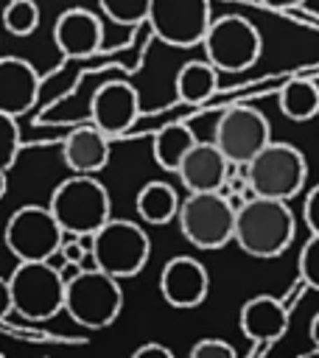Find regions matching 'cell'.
Wrapping results in <instances>:
<instances>
[{"instance_id":"5b68a950","label":"cell","mask_w":319,"mask_h":358,"mask_svg":"<svg viewBox=\"0 0 319 358\" xmlns=\"http://www.w3.org/2000/svg\"><path fill=\"white\" fill-rule=\"evenodd\" d=\"M308 179V162L302 151L291 143L269 140L249 162H246V182L255 196L269 199H294Z\"/></svg>"},{"instance_id":"4316f807","label":"cell","mask_w":319,"mask_h":358,"mask_svg":"<svg viewBox=\"0 0 319 358\" xmlns=\"http://www.w3.org/2000/svg\"><path fill=\"white\" fill-rule=\"evenodd\" d=\"M190 355L193 358H235V347L224 338H201L190 347Z\"/></svg>"},{"instance_id":"9c48e42d","label":"cell","mask_w":319,"mask_h":358,"mask_svg":"<svg viewBox=\"0 0 319 358\" xmlns=\"http://www.w3.org/2000/svg\"><path fill=\"white\" fill-rule=\"evenodd\" d=\"M64 229L48 207L25 204L11 213L3 241L17 260H50L62 246Z\"/></svg>"},{"instance_id":"ffe728a7","label":"cell","mask_w":319,"mask_h":358,"mask_svg":"<svg viewBox=\"0 0 319 358\" xmlns=\"http://www.w3.org/2000/svg\"><path fill=\"white\" fill-rule=\"evenodd\" d=\"M179 193L162 182V179H154L148 185L140 187L137 199H134V207H137V215L146 221V224H154V227H162L168 221L176 218L179 213Z\"/></svg>"},{"instance_id":"83f0119b","label":"cell","mask_w":319,"mask_h":358,"mask_svg":"<svg viewBox=\"0 0 319 358\" xmlns=\"http://www.w3.org/2000/svg\"><path fill=\"white\" fill-rule=\"evenodd\" d=\"M302 218L311 232H319V185H313L302 201Z\"/></svg>"},{"instance_id":"f546056e","label":"cell","mask_w":319,"mask_h":358,"mask_svg":"<svg viewBox=\"0 0 319 358\" xmlns=\"http://www.w3.org/2000/svg\"><path fill=\"white\" fill-rule=\"evenodd\" d=\"M8 313H14V310H11V288H8V280L0 277V322H3Z\"/></svg>"},{"instance_id":"603a6c76","label":"cell","mask_w":319,"mask_h":358,"mask_svg":"<svg viewBox=\"0 0 319 358\" xmlns=\"http://www.w3.org/2000/svg\"><path fill=\"white\" fill-rule=\"evenodd\" d=\"M0 20L11 36H31L39 28V6L34 0H8Z\"/></svg>"},{"instance_id":"484cf974","label":"cell","mask_w":319,"mask_h":358,"mask_svg":"<svg viewBox=\"0 0 319 358\" xmlns=\"http://www.w3.org/2000/svg\"><path fill=\"white\" fill-rule=\"evenodd\" d=\"M299 277L308 282V288L319 291V232H311L299 252Z\"/></svg>"},{"instance_id":"9a60e30c","label":"cell","mask_w":319,"mask_h":358,"mask_svg":"<svg viewBox=\"0 0 319 358\" xmlns=\"http://www.w3.org/2000/svg\"><path fill=\"white\" fill-rule=\"evenodd\" d=\"M39 73L28 59L0 56V112L20 117L34 109L39 98Z\"/></svg>"},{"instance_id":"f1b7e54d","label":"cell","mask_w":319,"mask_h":358,"mask_svg":"<svg viewBox=\"0 0 319 358\" xmlns=\"http://www.w3.org/2000/svg\"><path fill=\"white\" fill-rule=\"evenodd\" d=\"M132 355H134V358H148V355L173 358V350H171V347H165V344H160V341H146V344H140V347H137Z\"/></svg>"},{"instance_id":"7402d4cb","label":"cell","mask_w":319,"mask_h":358,"mask_svg":"<svg viewBox=\"0 0 319 358\" xmlns=\"http://www.w3.org/2000/svg\"><path fill=\"white\" fill-rule=\"evenodd\" d=\"M280 112L288 120H311L319 115V84L311 78H291L280 90Z\"/></svg>"},{"instance_id":"6da1fadb","label":"cell","mask_w":319,"mask_h":358,"mask_svg":"<svg viewBox=\"0 0 319 358\" xmlns=\"http://www.w3.org/2000/svg\"><path fill=\"white\" fill-rule=\"evenodd\" d=\"M297 232L294 213L288 201L269 196H249L235 210L232 241L252 257H277L283 255Z\"/></svg>"},{"instance_id":"30bf717a","label":"cell","mask_w":319,"mask_h":358,"mask_svg":"<svg viewBox=\"0 0 319 358\" xmlns=\"http://www.w3.org/2000/svg\"><path fill=\"white\" fill-rule=\"evenodd\" d=\"M210 20V0H151L146 17L154 36L171 48L201 45Z\"/></svg>"},{"instance_id":"4fadbf2b","label":"cell","mask_w":319,"mask_h":358,"mask_svg":"<svg viewBox=\"0 0 319 358\" xmlns=\"http://www.w3.org/2000/svg\"><path fill=\"white\" fill-rule=\"evenodd\" d=\"M210 291V274L204 263H199L190 255L171 257L160 271V294L171 308H199L207 299Z\"/></svg>"},{"instance_id":"4dcf8cb0","label":"cell","mask_w":319,"mask_h":358,"mask_svg":"<svg viewBox=\"0 0 319 358\" xmlns=\"http://www.w3.org/2000/svg\"><path fill=\"white\" fill-rule=\"evenodd\" d=\"M260 6H269V8H277V11H288V8H299L302 0H260Z\"/></svg>"},{"instance_id":"7c38bea8","label":"cell","mask_w":319,"mask_h":358,"mask_svg":"<svg viewBox=\"0 0 319 358\" xmlns=\"http://www.w3.org/2000/svg\"><path fill=\"white\" fill-rule=\"evenodd\" d=\"M140 115V95L126 81H106L90 101V117L106 137L126 134Z\"/></svg>"},{"instance_id":"1f68e13d","label":"cell","mask_w":319,"mask_h":358,"mask_svg":"<svg viewBox=\"0 0 319 358\" xmlns=\"http://www.w3.org/2000/svg\"><path fill=\"white\" fill-rule=\"evenodd\" d=\"M308 333H311V341L319 347V313L311 319V327H308Z\"/></svg>"},{"instance_id":"3957f363","label":"cell","mask_w":319,"mask_h":358,"mask_svg":"<svg viewBox=\"0 0 319 358\" xmlns=\"http://www.w3.org/2000/svg\"><path fill=\"white\" fill-rule=\"evenodd\" d=\"M48 210L67 235H92L112 218L109 190L95 179V173H73L59 182L50 193Z\"/></svg>"},{"instance_id":"ba28073f","label":"cell","mask_w":319,"mask_h":358,"mask_svg":"<svg viewBox=\"0 0 319 358\" xmlns=\"http://www.w3.org/2000/svg\"><path fill=\"white\" fill-rule=\"evenodd\" d=\"M201 48H204V59L218 73H241L260 59L263 39L252 20L229 14L210 20Z\"/></svg>"},{"instance_id":"ac0fdd59","label":"cell","mask_w":319,"mask_h":358,"mask_svg":"<svg viewBox=\"0 0 319 358\" xmlns=\"http://www.w3.org/2000/svg\"><path fill=\"white\" fill-rule=\"evenodd\" d=\"M109 143L112 137H106L95 123L76 126L62 143L64 165L73 173H98L109 162V148H112Z\"/></svg>"},{"instance_id":"277c9868","label":"cell","mask_w":319,"mask_h":358,"mask_svg":"<svg viewBox=\"0 0 319 358\" xmlns=\"http://www.w3.org/2000/svg\"><path fill=\"white\" fill-rule=\"evenodd\" d=\"M90 255H92V266L104 268L118 280H126L146 268L151 257V241L137 221L109 218L92 232Z\"/></svg>"},{"instance_id":"d4e9b609","label":"cell","mask_w":319,"mask_h":358,"mask_svg":"<svg viewBox=\"0 0 319 358\" xmlns=\"http://www.w3.org/2000/svg\"><path fill=\"white\" fill-rule=\"evenodd\" d=\"M17 154H20V126H17V117L0 112V173L3 176L17 162Z\"/></svg>"},{"instance_id":"44dd1931","label":"cell","mask_w":319,"mask_h":358,"mask_svg":"<svg viewBox=\"0 0 319 358\" xmlns=\"http://www.w3.org/2000/svg\"><path fill=\"white\" fill-rule=\"evenodd\" d=\"M193 143H196V134H193V129L187 123H168V126H162L154 134V143H151L154 162L162 171L176 173L179 162L185 159V154L190 151Z\"/></svg>"},{"instance_id":"d6986e66","label":"cell","mask_w":319,"mask_h":358,"mask_svg":"<svg viewBox=\"0 0 319 358\" xmlns=\"http://www.w3.org/2000/svg\"><path fill=\"white\" fill-rule=\"evenodd\" d=\"M173 87H176L179 101L199 106L218 90V70L207 59H190L179 67Z\"/></svg>"},{"instance_id":"8992f818","label":"cell","mask_w":319,"mask_h":358,"mask_svg":"<svg viewBox=\"0 0 319 358\" xmlns=\"http://www.w3.org/2000/svg\"><path fill=\"white\" fill-rule=\"evenodd\" d=\"M11 310L28 322H45L64 308V274L50 260H20L8 277Z\"/></svg>"},{"instance_id":"2e32d148","label":"cell","mask_w":319,"mask_h":358,"mask_svg":"<svg viewBox=\"0 0 319 358\" xmlns=\"http://www.w3.org/2000/svg\"><path fill=\"white\" fill-rule=\"evenodd\" d=\"M232 171V162L221 154L215 143H193L185 159L176 168L179 182L187 187V193L196 190H221L227 185V176Z\"/></svg>"},{"instance_id":"52a82bcc","label":"cell","mask_w":319,"mask_h":358,"mask_svg":"<svg viewBox=\"0 0 319 358\" xmlns=\"http://www.w3.org/2000/svg\"><path fill=\"white\" fill-rule=\"evenodd\" d=\"M179 229L196 249H221L232 241L235 207L221 190H196L179 201Z\"/></svg>"},{"instance_id":"7a4b0ae2","label":"cell","mask_w":319,"mask_h":358,"mask_svg":"<svg viewBox=\"0 0 319 358\" xmlns=\"http://www.w3.org/2000/svg\"><path fill=\"white\" fill-rule=\"evenodd\" d=\"M64 313L87 330L109 327L123 310V288L120 280L106 274L98 266L76 268L64 277Z\"/></svg>"},{"instance_id":"cb8c5ba5","label":"cell","mask_w":319,"mask_h":358,"mask_svg":"<svg viewBox=\"0 0 319 358\" xmlns=\"http://www.w3.org/2000/svg\"><path fill=\"white\" fill-rule=\"evenodd\" d=\"M98 6L118 25H140L148 17L151 0H98Z\"/></svg>"},{"instance_id":"8fae6325","label":"cell","mask_w":319,"mask_h":358,"mask_svg":"<svg viewBox=\"0 0 319 358\" xmlns=\"http://www.w3.org/2000/svg\"><path fill=\"white\" fill-rule=\"evenodd\" d=\"M271 140V126L255 106H229L215 123L213 143L232 165H246Z\"/></svg>"},{"instance_id":"5bb4252c","label":"cell","mask_w":319,"mask_h":358,"mask_svg":"<svg viewBox=\"0 0 319 358\" xmlns=\"http://www.w3.org/2000/svg\"><path fill=\"white\" fill-rule=\"evenodd\" d=\"M53 42L64 59H87L104 42V22L87 8H67L53 22Z\"/></svg>"},{"instance_id":"e0dca14e","label":"cell","mask_w":319,"mask_h":358,"mask_svg":"<svg viewBox=\"0 0 319 358\" xmlns=\"http://www.w3.org/2000/svg\"><path fill=\"white\" fill-rule=\"evenodd\" d=\"M291 322V310L283 305V299L271 294H257L243 302L241 308V330L249 341H266L277 344Z\"/></svg>"}]
</instances>
